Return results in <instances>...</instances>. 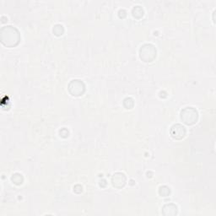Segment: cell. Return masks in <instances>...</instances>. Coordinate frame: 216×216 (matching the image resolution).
<instances>
[{"label": "cell", "mask_w": 216, "mask_h": 216, "mask_svg": "<svg viewBox=\"0 0 216 216\" xmlns=\"http://www.w3.org/2000/svg\"><path fill=\"white\" fill-rule=\"evenodd\" d=\"M157 51L154 45L146 43L139 49V57L145 62H150L156 57Z\"/></svg>", "instance_id": "obj_2"}, {"label": "cell", "mask_w": 216, "mask_h": 216, "mask_svg": "<svg viewBox=\"0 0 216 216\" xmlns=\"http://www.w3.org/2000/svg\"><path fill=\"white\" fill-rule=\"evenodd\" d=\"M177 206L174 204H165L162 207V214L165 216H175L177 214Z\"/></svg>", "instance_id": "obj_7"}, {"label": "cell", "mask_w": 216, "mask_h": 216, "mask_svg": "<svg viewBox=\"0 0 216 216\" xmlns=\"http://www.w3.org/2000/svg\"><path fill=\"white\" fill-rule=\"evenodd\" d=\"M126 182H127V177L122 172H117L115 174L113 175V177H112V183H113V186L115 187V188H117V189H121L123 186H125L126 184Z\"/></svg>", "instance_id": "obj_6"}, {"label": "cell", "mask_w": 216, "mask_h": 216, "mask_svg": "<svg viewBox=\"0 0 216 216\" xmlns=\"http://www.w3.org/2000/svg\"><path fill=\"white\" fill-rule=\"evenodd\" d=\"M60 136L62 137V138H67L68 136V131L66 129V128H62L59 131Z\"/></svg>", "instance_id": "obj_13"}, {"label": "cell", "mask_w": 216, "mask_h": 216, "mask_svg": "<svg viewBox=\"0 0 216 216\" xmlns=\"http://www.w3.org/2000/svg\"><path fill=\"white\" fill-rule=\"evenodd\" d=\"M144 13H145L144 9L141 6H139V5L133 7V9H132V14H133V17H135L136 19L142 18Z\"/></svg>", "instance_id": "obj_8"}, {"label": "cell", "mask_w": 216, "mask_h": 216, "mask_svg": "<svg viewBox=\"0 0 216 216\" xmlns=\"http://www.w3.org/2000/svg\"><path fill=\"white\" fill-rule=\"evenodd\" d=\"M11 181L15 185H21L24 182V177L21 173H15L11 177Z\"/></svg>", "instance_id": "obj_9"}, {"label": "cell", "mask_w": 216, "mask_h": 216, "mask_svg": "<svg viewBox=\"0 0 216 216\" xmlns=\"http://www.w3.org/2000/svg\"><path fill=\"white\" fill-rule=\"evenodd\" d=\"M126 15H127V12H126V10H124V9H120L118 11V16L120 18H125Z\"/></svg>", "instance_id": "obj_14"}, {"label": "cell", "mask_w": 216, "mask_h": 216, "mask_svg": "<svg viewBox=\"0 0 216 216\" xmlns=\"http://www.w3.org/2000/svg\"><path fill=\"white\" fill-rule=\"evenodd\" d=\"M123 106H124L127 109H132L133 107V106H134V101H133V98H125L124 101H123Z\"/></svg>", "instance_id": "obj_12"}, {"label": "cell", "mask_w": 216, "mask_h": 216, "mask_svg": "<svg viewBox=\"0 0 216 216\" xmlns=\"http://www.w3.org/2000/svg\"><path fill=\"white\" fill-rule=\"evenodd\" d=\"M68 90L69 93L74 96H80L85 91V85L83 81L80 80H73L68 84Z\"/></svg>", "instance_id": "obj_4"}, {"label": "cell", "mask_w": 216, "mask_h": 216, "mask_svg": "<svg viewBox=\"0 0 216 216\" xmlns=\"http://www.w3.org/2000/svg\"><path fill=\"white\" fill-rule=\"evenodd\" d=\"M0 39L1 42L5 47L14 48L20 43L21 34L15 27L12 25H6L2 27L0 30Z\"/></svg>", "instance_id": "obj_1"}, {"label": "cell", "mask_w": 216, "mask_h": 216, "mask_svg": "<svg viewBox=\"0 0 216 216\" xmlns=\"http://www.w3.org/2000/svg\"><path fill=\"white\" fill-rule=\"evenodd\" d=\"M82 191H83V189H82V186H80V185H76V186H74V192H76V193H80V192H82Z\"/></svg>", "instance_id": "obj_15"}, {"label": "cell", "mask_w": 216, "mask_h": 216, "mask_svg": "<svg viewBox=\"0 0 216 216\" xmlns=\"http://www.w3.org/2000/svg\"><path fill=\"white\" fill-rule=\"evenodd\" d=\"M53 31V34L55 36H62V34L64 33V28H63V26H62V25L57 24L56 25H54Z\"/></svg>", "instance_id": "obj_10"}, {"label": "cell", "mask_w": 216, "mask_h": 216, "mask_svg": "<svg viewBox=\"0 0 216 216\" xmlns=\"http://www.w3.org/2000/svg\"><path fill=\"white\" fill-rule=\"evenodd\" d=\"M186 127L182 126L180 123H177L174 124L171 127V135L173 139H177V140H180L182 139L186 135Z\"/></svg>", "instance_id": "obj_5"}, {"label": "cell", "mask_w": 216, "mask_h": 216, "mask_svg": "<svg viewBox=\"0 0 216 216\" xmlns=\"http://www.w3.org/2000/svg\"><path fill=\"white\" fill-rule=\"evenodd\" d=\"M181 119L186 125L195 124L198 119V111L194 107H186L181 112Z\"/></svg>", "instance_id": "obj_3"}, {"label": "cell", "mask_w": 216, "mask_h": 216, "mask_svg": "<svg viewBox=\"0 0 216 216\" xmlns=\"http://www.w3.org/2000/svg\"><path fill=\"white\" fill-rule=\"evenodd\" d=\"M214 14H215V10H214ZM213 20H214V19H213Z\"/></svg>", "instance_id": "obj_16"}, {"label": "cell", "mask_w": 216, "mask_h": 216, "mask_svg": "<svg viewBox=\"0 0 216 216\" xmlns=\"http://www.w3.org/2000/svg\"><path fill=\"white\" fill-rule=\"evenodd\" d=\"M171 193V189L167 186H161L159 188V194L161 197H167Z\"/></svg>", "instance_id": "obj_11"}]
</instances>
